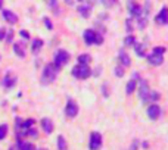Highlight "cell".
<instances>
[{
    "instance_id": "cell-1",
    "label": "cell",
    "mask_w": 168,
    "mask_h": 150,
    "mask_svg": "<svg viewBox=\"0 0 168 150\" xmlns=\"http://www.w3.org/2000/svg\"><path fill=\"white\" fill-rule=\"evenodd\" d=\"M58 72H59V69H56L52 63L46 65L44 69H43V74H41V83L43 84L53 83V81L56 80V77H58Z\"/></svg>"
},
{
    "instance_id": "cell-2",
    "label": "cell",
    "mask_w": 168,
    "mask_h": 150,
    "mask_svg": "<svg viewBox=\"0 0 168 150\" xmlns=\"http://www.w3.org/2000/svg\"><path fill=\"white\" fill-rule=\"evenodd\" d=\"M69 53H68L67 50L64 49H59L56 51V54H55V59H53V66L56 68V69H61V68L64 66V65H67L68 62H69Z\"/></svg>"
},
{
    "instance_id": "cell-3",
    "label": "cell",
    "mask_w": 168,
    "mask_h": 150,
    "mask_svg": "<svg viewBox=\"0 0 168 150\" xmlns=\"http://www.w3.org/2000/svg\"><path fill=\"white\" fill-rule=\"evenodd\" d=\"M72 75L75 77V78H78V80H86V78H88L90 75H92V69L88 65H75V66L72 68Z\"/></svg>"
},
{
    "instance_id": "cell-4",
    "label": "cell",
    "mask_w": 168,
    "mask_h": 150,
    "mask_svg": "<svg viewBox=\"0 0 168 150\" xmlns=\"http://www.w3.org/2000/svg\"><path fill=\"white\" fill-rule=\"evenodd\" d=\"M102 147V135L98 131H93L90 135V141H88V149L90 150H99Z\"/></svg>"
},
{
    "instance_id": "cell-5",
    "label": "cell",
    "mask_w": 168,
    "mask_h": 150,
    "mask_svg": "<svg viewBox=\"0 0 168 150\" xmlns=\"http://www.w3.org/2000/svg\"><path fill=\"white\" fill-rule=\"evenodd\" d=\"M77 113H78V104L74 100H68L67 106H65V115L68 118H74L77 116Z\"/></svg>"
},
{
    "instance_id": "cell-6",
    "label": "cell",
    "mask_w": 168,
    "mask_h": 150,
    "mask_svg": "<svg viewBox=\"0 0 168 150\" xmlns=\"http://www.w3.org/2000/svg\"><path fill=\"white\" fill-rule=\"evenodd\" d=\"M128 9H130V15L133 18H136V19L143 16V9H142V6L137 4V3H134V1H128Z\"/></svg>"
},
{
    "instance_id": "cell-7",
    "label": "cell",
    "mask_w": 168,
    "mask_h": 150,
    "mask_svg": "<svg viewBox=\"0 0 168 150\" xmlns=\"http://www.w3.org/2000/svg\"><path fill=\"white\" fill-rule=\"evenodd\" d=\"M155 22L158 25H167L168 24V7L167 6H164L161 9V12L155 16Z\"/></svg>"
},
{
    "instance_id": "cell-8",
    "label": "cell",
    "mask_w": 168,
    "mask_h": 150,
    "mask_svg": "<svg viewBox=\"0 0 168 150\" xmlns=\"http://www.w3.org/2000/svg\"><path fill=\"white\" fill-rule=\"evenodd\" d=\"M149 85L146 83V80H140V85H139V96L143 101H146L148 96H149Z\"/></svg>"
},
{
    "instance_id": "cell-9",
    "label": "cell",
    "mask_w": 168,
    "mask_h": 150,
    "mask_svg": "<svg viewBox=\"0 0 168 150\" xmlns=\"http://www.w3.org/2000/svg\"><path fill=\"white\" fill-rule=\"evenodd\" d=\"M118 60H119V66H122L124 69L131 65V59H130V56L127 54L125 50H121V51L118 53Z\"/></svg>"
},
{
    "instance_id": "cell-10",
    "label": "cell",
    "mask_w": 168,
    "mask_h": 150,
    "mask_svg": "<svg viewBox=\"0 0 168 150\" xmlns=\"http://www.w3.org/2000/svg\"><path fill=\"white\" fill-rule=\"evenodd\" d=\"M159 115H161V107H159L158 104H151V106L148 107V116L151 118L152 121L158 119Z\"/></svg>"
},
{
    "instance_id": "cell-11",
    "label": "cell",
    "mask_w": 168,
    "mask_h": 150,
    "mask_svg": "<svg viewBox=\"0 0 168 150\" xmlns=\"http://www.w3.org/2000/svg\"><path fill=\"white\" fill-rule=\"evenodd\" d=\"M2 13H3V19H4L6 22H9L10 25H14V24H16V22H18V16L14 13V12H12V10L4 9Z\"/></svg>"
},
{
    "instance_id": "cell-12",
    "label": "cell",
    "mask_w": 168,
    "mask_h": 150,
    "mask_svg": "<svg viewBox=\"0 0 168 150\" xmlns=\"http://www.w3.org/2000/svg\"><path fill=\"white\" fill-rule=\"evenodd\" d=\"M83 37H84V43H86L87 46L94 44V40H96V33H94L93 30H86Z\"/></svg>"
},
{
    "instance_id": "cell-13",
    "label": "cell",
    "mask_w": 168,
    "mask_h": 150,
    "mask_svg": "<svg viewBox=\"0 0 168 150\" xmlns=\"http://www.w3.org/2000/svg\"><path fill=\"white\" fill-rule=\"evenodd\" d=\"M77 10H78V13H80L83 18H88L90 16V13H92V4L83 3V4H80V6L77 7Z\"/></svg>"
},
{
    "instance_id": "cell-14",
    "label": "cell",
    "mask_w": 168,
    "mask_h": 150,
    "mask_svg": "<svg viewBox=\"0 0 168 150\" xmlns=\"http://www.w3.org/2000/svg\"><path fill=\"white\" fill-rule=\"evenodd\" d=\"M148 62H149L151 65H153V66H159V65H162V63H164V57L152 53V54L148 56Z\"/></svg>"
},
{
    "instance_id": "cell-15",
    "label": "cell",
    "mask_w": 168,
    "mask_h": 150,
    "mask_svg": "<svg viewBox=\"0 0 168 150\" xmlns=\"http://www.w3.org/2000/svg\"><path fill=\"white\" fill-rule=\"evenodd\" d=\"M41 128H43V131L46 134H52V131H53V122H52L49 118H43L41 121Z\"/></svg>"
},
{
    "instance_id": "cell-16",
    "label": "cell",
    "mask_w": 168,
    "mask_h": 150,
    "mask_svg": "<svg viewBox=\"0 0 168 150\" xmlns=\"http://www.w3.org/2000/svg\"><path fill=\"white\" fill-rule=\"evenodd\" d=\"M2 84H3V87H4V88H10V87H14V85L16 84V78L8 74V75H6V77L3 78Z\"/></svg>"
},
{
    "instance_id": "cell-17",
    "label": "cell",
    "mask_w": 168,
    "mask_h": 150,
    "mask_svg": "<svg viewBox=\"0 0 168 150\" xmlns=\"http://www.w3.org/2000/svg\"><path fill=\"white\" fill-rule=\"evenodd\" d=\"M16 149L18 150H34V144L31 143V141H22V140H18Z\"/></svg>"
},
{
    "instance_id": "cell-18",
    "label": "cell",
    "mask_w": 168,
    "mask_h": 150,
    "mask_svg": "<svg viewBox=\"0 0 168 150\" xmlns=\"http://www.w3.org/2000/svg\"><path fill=\"white\" fill-rule=\"evenodd\" d=\"M133 47H134V51H136L137 56H145V54H146V51H145V50H146V43H137V41H136Z\"/></svg>"
},
{
    "instance_id": "cell-19",
    "label": "cell",
    "mask_w": 168,
    "mask_h": 150,
    "mask_svg": "<svg viewBox=\"0 0 168 150\" xmlns=\"http://www.w3.org/2000/svg\"><path fill=\"white\" fill-rule=\"evenodd\" d=\"M136 85H137V81H134V80H130L128 83H127V87H125V93L130 96V94H133L136 90Z\"/></svg>"
},
{
    "instance_id": "cell-20",
    "label": "cell",
    "mask_w": 168,
    "mask_h": 150,
    "mask_svg": "<svg viewBox=\"0 0 168 150\" xmlns=\"http://www.w3.org/2000/svg\"><path fill=\"white\" fill-rule=\"evenodd\" d=\"M90 60H92V56H90V54H87V53H84V54H80V56H78V62H80V65H88V63H90Z\"/></svg>"
},
{
    "instance_id": "cell-21",
    "label": "cell",
    "mask_w": 168,
    "mask_h": 150,
    "mask_svg": "<svg viewBox=\"0 0 168 150\" xmlns=\"http://www.w3.org/2000/svg\"><path fill=\"white\" fill-rule=\"evenodd\" d=\"M43 47V40H40V38H35L33 41V44H31V50H33L34 53H37L38 50Z\"/></svg>"
},
{
    "instance_id": "cell-22",
    "label": "cell",
    "mask_w": 168,
    "mask_h": 150,
    "mask_svg": "<svg viewBox=\"0 0 168 150\" xmlns=\"http://www.w3.org/2000/svg\"><path fill=\"white\" fill-rule=\"evenodd\" d=\"M14 50H15V53L19 57H25V51H24V47H22L21 43H15L14 44Z\"/></svg>"
},
{
    "instance_id": "cell-23",
    "label": "cell",
    "mask_w": 168,
    "mask_h": 150,
    "mask_svg": "<svg viewBox=\"0 0 168 150\" xmlns=\"http://www.w3.org/2000/svg\"><path fill=\"white\" fill-rule=\"evenodd\" d=\"M58 149L59 150H68L67 140H65V137H64V135H59V137H58Z\"/></svg>"
},
{
    "instance_id": "cell-24",
    "label": "cell",
    "mask_w": 168,
    "mask_h": 150,
    "mask_svg": "<svg viewBox=\"0 0 168 150\" xmlns=\"http://www.w3.org/2000/svg\"><path fill=\"white\" fill-rule=\"evenodd\" d=\"M146 25H148V16H146V15H143L142 18L137 19V27H139L140 30H143Z\"/></svg>"
},
{
    "instance_id": "cell-25",
    "label": "cell",
    "mask_w": 168,
    "mask_h": 150,
    "mask_svg": "<svg viewBox=\"0 0 168 150\" xmlns=\"http://www.w3.org/2000/svg\"><path fill=\"white\" fill-rule=\"evenodd\" d=\"M159 97H161V94L158 91H149V96H148L146 101H156V100H159Z\"/></svg>"
},
{
    "instance_id": "cell-26",
    "label": "cell",
    "mask_w": 168,
    "mask_h": 150,
    "mask_svg": "<svg viewBox=\"0 0 168 150\" xmlns=\"http://www.w3.org/2000/svg\"><path fill=\"white\" fill-rule=\"evenodd\" d=\"M134 43H136V37H133V35H127L124 38V44L125 46H134Z\"/></svg>"
},
{
    "instance_id": "cell-27",
    "label": "cell",
    "mask_w": 168,
    "mask_h": 150,
    "mask_svg": "<svg viewBox=\"0 0 168 150\" xmlns=\"http://www.w3.org/2000/svg\"><path fill=\"white\" fill-rule=\"evenodd\" d=\"M8 130H9V128H8L6 124H2V125H0V140H3V138L8 135Z\"/></svg>"
},
{
    "instance_id": "cell-28",
    "label": "cell",
    "mask_w": 168,
    "mask_h": 150,
    "mask_svg": "<svg viewBox=\"0 0 168 150\" xmlns=\"http://www.w3.org/2000/svg\"><path fill=\"white\" fill-rule=\"evenodd\" d=\"M165 47L164 46H156L155 49H153V54H158V56H162L164 53H165Z\"/></svg>"
},
{
    "instance_id": "cell-29",
    "label": "cell",
    "mask_w": 168,
    "mask_h": 150,
    "mask_svg": "<svg viewBox=\"0 0 168 150\" xmlns=\"http://www.w3.org/2000/svg\"><path fill=\"white\" fill-rule=\"evenodd\" d=\"M114 72H115V75H117L118 78H121V77L124 75V68H122V66H119V65H118V66H115V69H114Z\"/></svg>"
},
{
    "instance_id": "cell-30",
    "label": "cell",
    "mask_w": 168,
    "mask_h": 150,
    "mask_svg": "<svg viewBox=\"0 0 168 150\" xmlns=\"http://www.w3.org/2000/svg\"><path fill=\"white\" fill-rule=\"evenodd\" d=\"M12 38H14V31H12V30H9L8 34H6V37H4V40H6L8 43H12Z\"/></svg>"
},
{
    "instance_id": "cell-31",
    "label": "cell",
    "mask_w": 168,
    "mask_h": 150,
    "mask_svg": "<svg viewBox=\"0 0 168 150\" xmlns=\"http://www.w3.org/2000/svg\"><path fill=\"white\" fill-rule=\"evenodd\" d=\"M19 35H21L24 40H30V34H28V31H25V30H21V31H19Z\"/></svg>"
},
{
    "instance_id": "cell-32",
    "label": "cell",
    "mask_w": 168,
    "mask_h": 150,
    "mask_svg": "<svg viewBox=\"0 0 168 150\" xmlns=\"http://www.w3.org/2000/svg\"><path fill=\"white\" fill-rule=\"evenodd\" d=\"M125 28H127V31H128V33H131V31H133V25H131V19H127V21H125Z\"/></svg>"
},
{
    "instance_id": "cell-33",
    "label": "cell",
    "mask_w": 168,
    "mask_h": 150,
    "mask_svg": "<svg viewBox=\"0 0 168 150\" xmlns=\"http://www.w3.org/2000/svg\"><path fill=\"white\" fill-rule=\"evenodd\" d=\"M44 25H46L47 30H52V28H53V24H52V21L49 18H44Z\"/></svg>"
},
{
    "instance_id": "cell-34",
    "label": "cell",
    "mask_w": 168,
    "mask_h": 150,
    "mask_svg": "<svg viewBox=\"0 0 168 150\" xmlns=\"http://www.w3.org/2000/svg\"><path fill=\"white\" fill-rule=\"evenodd\" d=\"M94 43H96V44H102V43H103V37H102L100 34L96 33V40H94Z\"/></svg>"
},
{
    "instance_id": "cell-35",
    "label": "cell",
    "mask_w": 168,
    "mask_h": 150,
    "mask_svg": "<svg viewBox=\"0 0 168 150\" xmlns=\"http://www.w3.org/2000/svg\"><path fill=\"white\" fill-rule=\"evenodd\" d=\"M25 135H31V137H37V131L34 130V128H30L27 133H25Z\"/></svg>"
},
{
    "instance_id": "cell-36",
    "label": "cell",
    "mask_w": 168,
    "mask_h": 150,
    "mask_svg": "<svg viewBox=\"0 0 168 150\" xmlns=\"http://www.w3.org/2000/svg\"><path fill=\"white\" fill-rule=\"evenodd\" d=\"M102 90H103V96H105V97H108L109 94H108V84H106V83L102 85Z\"/></svg>"
},
{
    "instance_id": "cell-37",
    "label": "cell",
    "mask_w": 168,
    "mask_h": 150,
    "mask_svg": "<svg viewBox=\"0 0 168 150\" xmlns=\"http://www.w3.org/2000/svg\"><path fill=\"white\" fill-rule=\"evenodd\" d=\"M4 37H6V28H0V41L4 40Z\"/></svg>"
},
{
    "instance_id": "cell-38",
    "label": "cell",
    "mask_w": 168,
    "mask_h": 150,
    "mask_svg": "<svg viewBox=\"0 0 168 150\" xmlns=\"http://www.w3.org/2000/svg\"><path fill=\"white\" fill-rule=\"evenodd\" d=\"M137 147H139V141L136 140L134 143H133V146H131V150H137Z\"/></svg>"
},
{
    "instance_id": "cell-39",
    "label": "cell",
    "mask_w": 168,
    "mask_h": 150,
    "mask_svg": "<svg viewBox=\"0 0 168 150\" xmlns=\"http://www.w3.org/2000/svg\"><path fill=\"white\" fill-rule=\"evenodd\" d=\"M47 3H49L50 7H56V6H58V1H47Z\"/></svg>"
},
{
    "instance_id": "cell-40",
    "label": "cell",
    "mask_w": 168,
    "mask_h": 150,
    "mask_svg": "<svg viewBox=\"0 0 168 150\" xmlns=\"http://www.w3.org/2000/svg\"><path fill=\"white\" fill-rule=\"evenodd\" d=\"M142 146H143L145 149H148V147H149V143H148V141H143V144H142Z\"/></svg>"
},
{
    "instance_id": "cell-41",
    "label": "cell",
    "mask_w": 168,
    "mask_h": 150,
    "mask_svg": "<svg viewBox=\"0 0 168 150\" xmlns=\"http://www.w3.org/2000/svg\"><path fill=\"white\" fill-rule=\"evenodd\" d=\"M9 150H18V149H16V146H12V147H10Z\"/></svg>"
},
{
    "instance_id": "cell-42",
    "label": "cell",
    "mask_w": 168,
    "mask_h": 150,
    "mask_svg": "<svg viewBox=\"0 0 168 150\" xmlns=\"http://www.w3.org/2000/svg\"><path fill=\"white\" fill-rule=\"evenodd\" d=\"M2 4H3V1H2V0H0V7H2Z\"/></svg>"
},
{
    "instance_id": "cell-43",
    "label": "cell",
    "mask_w": 168,
    "mask_h": 150,
    "mask_svg": "<svg viewBox=\"0 0 168 150\" xmlns=\"http://www.w3.org/2000/svg\"><path fill=\"white\" fill-rule=\"evenodd\" d=\"M37 150H47V149H37Z\"/></svg>"
}]
</instances>
